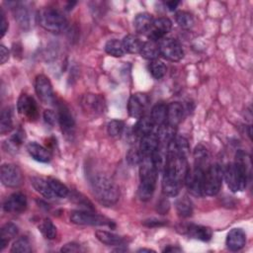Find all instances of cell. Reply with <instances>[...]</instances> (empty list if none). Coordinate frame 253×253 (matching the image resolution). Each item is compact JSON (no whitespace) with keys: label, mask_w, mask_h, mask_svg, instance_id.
<instances>
[{"label":"cell","mask_w":253,"mask_h":253,"mask_svg":"<svg viewBox=\"0 0 253 253\" xmlns=\"http://www.w3.org/2000/svg\"><path fill=\"white\" fill-rule=\"evenodd\" d=\"M39 230L45 238L49 240L54 239L56 237V227L49 219L42 220L39 225Z\"/></svg>","instance_id":"obj_38"},{"label":"cell","mask_w":253,"mask_h":253,"mask_svg":"<svg viewBox=\"0 0 253 253\" xmlns=\"http://www.w3.org/2000/svg\"><path fill=\"white\" fill-rule=\"evenodd\" d=\"M148 70L152 75V77H154L155 79H161L165 76L167 68L162 61L156 59V60H152L148 64Z\"/></svg>","instance_id":"obj_37"},{"label":"cell","mask_w":253,"mask_h":253,"mask_svg":"<svg viewBox=\"0 0 253 253\" xmlns=\"http://www.w3.org/2000/svg\"><path fill=\"white\" fill-rule=\"evenodd\" d=\"M17 111L21 116L31 121L36 120L38 118L37 103L33 97L26 93L20 95L17 102Z\"/></svg>","instance_id":"obj_11"},{"label":"cell","mask_w":253,"mask_h":253,"mask_svg":"<svg viewBox=\"0 0 253 253\" xmlns=\"http://www.w3.org/2000/svg\"><path fill=\"white\" fill-rule=\"evenodd\" d=\"M57 121L61 126L62 131L66 135L73 134L75 128V121L69 108L63 102L57 105Z\"/></svg>","instance_id":"obj_12"},{"label":"cell","mask_w":253,"mask_h":253,"mask_svg":"<svg viewBox=\"0 0 253 253\" xmlns=\"http://www.w3.org/2000/svg\"><path fill=\"white\" fill-rule=\"evenodd\" d=\"M176 210L177 212L180 216L182 217H189L193 213V204L191 200L187 197L184 196L176 201Z\"/></svg>","instance_id":"obj_33"},{"label":"cell","mask_w":253,"mask_h":253,"mask_svg":"<svg viewBox=\"0 0 253 253\" xmlns=\"http://www.w3.org/2000/svg\"><path fill=\"white\" fill-rule=\"evenodd\" d=\"M148 105L149 98L146 94L140 92L134 93L129 97L127 102L128 115L134 119H139L144 115Z\"/></svg>","instance_id":"obj_9"},{"label":"cell","mask_w":253,"mask_h":253,"mask_svg":"<svg viewBox=\"0 0 253 253\" xmlns=\"http://www.w3.org/2000/svg\"><path fill=\"white\" fill-rule=\"evenodd\" d=\"M185 115L184 107L179 102H172L167 105V120L166 123L177 126L183 120Z\"/></svg>","instance_id":"obj_20"},{"label":"cell","mask_w":253,"mask_h":253,"mask_svg":"<svg viewBox=\"0 0 253 253\" xmlns=\"http://www.w3.org/2000/svg\"><path fill=\"white\" fill-rule=\"evenodd\" d=\"M95 235L97 239L108 246H123L126 243V239L116 233L106 230H96Z\"/></svg>","instance_id":"obj_21"},{"label":"cell","mask_w":253,"mask_h":253,"mask_svg":"<svg viewBox=\"0 0 253 253\" xmlns=\"http://www.w3.org/2000/svg\"><path fill=\"white\" fill-rule=\"evenodd\" d=\"M9 55H10V53H9L8 48L5 45L1 44L0 45V61H1V64H4L9 59Z\"/></svg>","instance_id":"obj_46"},{"label":"cell","mask_w":253,"mask_h":253,"mask_svg":"<svg viewBox=\"0 0 253 253\" xmlns=\"http://www.w3.org/2000/svg\"><path fill=\"white\" fill-rule=\"evenodd\" d=\"M27 151L33 159L39 162L46 163L51 159L50 151L36 141H32L27 144Z\"/></svg>","instance_id":"obj_19"},{"label":"cell","mask_w":253,"mask_h":253,"mask_svg":"<svg viewBox=\"0 0 253 253\" xmlns=\"http://www.w3.org/2000/svg\"><path fill=\"white\" fill-rule=\"evenodd\" d=\"M139 165V179L140 183L138 186V197L141 201H149L155 191L158 169L152 161L151 156L142 157Z\"/></svg>","instance_id":"obj_1"},{"label":"cell","mask_w":253,"mask_h":253,"mask_svg":"<svg viewBox=\"0 0 253 253\" xmlns=\"http://www.w3.org/2000/svg\"><path fill=\"white\" fill-rule=\"evenodd\" d=\"M70 221L78 225H107L114 227L115 223L106 216L88 211H75L70 214Z\"/></svg>","instance_id":"obj_5"},{"label":"cell","mask_w":253,"mask_h":253,"mask_svg":"<svg viewBox=\"0 0 253 253\" xmlns=\"http://www.w3.org/2000/svg\"><path fill=\"white\" fill-rule=\"evenodd\" d=\"M153 17L151 14L148 13H139L135 16L133 20V27L138 34H145L149 32L152 23Z\"/></svg>","instance_id":"obj_24"},{"label":"cell","mask_w":253,"mask_h":253,"mask_svg":"<svg viewBox=\"0 0 253 253\" xmlns=\"http://www.w3.org/2000/svg\"><path fill=\"white\" fill-rule=\"evenodd\" d=\"M31 184L33 185L34 189L44 198L49 200L57 199L54 193L52 192L47 179L42 178V177H33L31 178Z\"/></svg>","instance_id":"obj_23"},{"label":"cell","mask_w":253,"mask_h":253,"mask_svg":"<svg viewBox=\"0 0 253 253\" xmlns=\"http://www.w3.org/2000/svg\"><path fill=\"white\" fill-rule=\"evenodd\" d=\"M175 20L177 24L183 29H190L194 25L193 16L186 11H178L175 14Z\"/></svg>","instance_id":"obj_39"},{"label":"cell","mask_w":253,"mask_h":253,"mask_svg":"<svg viewBox=\"0 0 253 253\" xmlns=\"http://www.w3.org/2000/svg\"><path fill=\"white\" fill-rule=\"evenodd\" d=\"M150 118L154 125L158 126L165 124L167 120V105L164 103H157L154 105L151 109Z\"/></svg>","instance_id":"obj_29"},{"label":"cell","mask_w":253,"mask_h":253,"mask_svg":"<svg viewBox=\"0 0 253 253\" xmlns=\"http://www.w3.org/2000/svg\"><path fill=\"white\" fill-rule=\"evenodd\" d=\"M82 107L84 111L93 114V115H98L104 112L105 108V103L102 97L99 95L95 94H87L83 96L82 101H81Z\"/></svg>","instance_id":"obj_15"},{"label":"cell","mask_w":253,"mask_h":253,"mask_svg":"<svg viewBox=\"0 0 253 253\" xmlns=\"http://www.w3.org/2000/svg\"><path fill=\"white\" fill-rule=\"evenodd\" d=\"M154 123L148 116H142L138 119L136 124L133 126V134L138 136H143L152 132L154 127Z\"/></svg>","instance_id":"obj_26"},{"label":"cell","mask_w":253,"mask_h":253,"mask_svg":"<svg viewBox=\"0 0 253 253\" xmlns=\"http://www.w3.org/2000/svg\"><path fill=\"white\" fill-rule=\"evenodd\" d=\"M15 19L23 29H29L31 27V13L24 6H16L14 10Z\"/></svg>","instance_id":"obj_31"},{"label":"cell","mask_w":253,"mask_h":253,"mask_svg":"<svg viewBox=\"0 0 253 253\" xmlns=\"http://www.w3.org/2000/svg\"><path fill=\"white\" fill-rule=\"evenodd\" d=\"M157 210H158V211H160L161 213L167 212L168 210H169V203H168V201L163 200V201H161L160 203H158V204H157Z\"/></svg>","instance_id":"obj_47"},{"label":"cell","mask_w":253,"mask_h":253,"mask_svg":"<svg viewBox=\"0 0 253 253\" xmlns=\"http://www.w3.org/2000/svg\"><path fill=\"white\" fill-rule=\"evenodd\" d=\"M124 47L126 52L128 53H139L140 49L142 47L143 42L140 41V39L134 35H127L126 36L122 41Z\"/></svg>","instance_id":"obj_30"},{"label":"cell","mask_w":253,"mask_h":253,"mask_svg":"<svg viewBox=\"0 0 253 253\" xmlns=\"http://www.w3.org/2000/svg\"><path fill=\"white\" fill-rule=\"evenodd\" d=\"M19 232V228L16 224L12 223V222H8L5 223L2 227H1V242H0V250L2 251L6 245L8 244V242L13 239L14 237L17 236Z\"/></svg>","instance_id":"obj_28"},{"label":"cell","mask_w":253,"mask_h":253,"mask_svg":"<svg viewBox=\"0 0 253 253\" xmlns=\"http://www.w3.org/2000/svg\"><path fill=\"white\" fill-rule=\"evenodd\" d=\"M159 147V140L156 133H148L141 136L139 143V152L142 157H149Z\"/></svg>","instance_id":"obj_17"},{"label":"cell","mask_w":253,"mask_h":253,"mask_svg":"<svg viewBox=\"0 0 253 253\" xmlns=\"http://www.w3.org/2000/svg\"><path fill=\"white\" fill-rule=\"evenodd\" d=\"M0 17H1V20H0V31H1V38H3L8 30V22L5 18V14L2 10H0Z\"/></svg>","instance_id":"obj_45"},{"label":"cell","mask_w":253,"mask_h":253,"mask_svg":"<svg viewBox=\"0 0 253 253\" xmlns=\"http://www.w3.org/2000/svg\"><path fill=\"white\" fill-rule=\"evenodd\" d=\"M27 198L21 192L11 194L3 203V210L6 212L19 214L23 212L27 208Z\"/></svg>","instance_id":"obj_13"},{"label":"cell","mask_w":253,"mask_h":253,"mask_svg":"<svg viewBox=\"0 0 253 253\" xmlns=\"http://www.w3.org/2000/svg\"><path fill=\"white\" fill-rule=\"evenodd\" d=\"M210 159H211V155L209 150L202 144L197 145L194 150V161H195L194 166L207 170L208 167L211 165Z\"/></svg>","instance_id":"obj_25"},{"label":"cell","mask_w":253,"mask_h":253,"mask_svg":"<svg viewBox=\"0 0 253 253\" xmlns=\"http://www.w3.org/2000/svg\"><path fill=\"white\" fill-rule=\"evenodd\" d=\"M92 191L97 201L103 206L115 205L120 197L118 185L104 174H97L91 180Z\"/></svg>","instance_id":"obj_2"},{"label":"cell","mask_w":253,"mask_h":253,"mask_svg":"<svg viewBox=\"0 0 253 253\" xmlns=\"http://www.w3.org/2000/svg\"><path fill=\"white\" fill-rule=\"evenodd\" d=\"M13 129V115L10 108H6L2 111L0 117V132L5 134Z\"/></svg>","instance_id":"obj_34"},{"label":"cell","mask_w":253,"mask_h":253,"mask_svg":"<svg viewBox=\"0 0 253 253\" xmlns=\"http://www.w3.org/2000/svg\"><path fill=\"white\" fill-rule=\"evenodd\" d=\"M10 251L12 253H30L32 251V245L27 236L19 237L11 246Z\"/></svg>","instance_id":"obj_36"},{"label":"cell","mask_w":253,"mask_h":253,"mask_svg":"<svg viewBox=\"0 0 253 253\" xmlns=\"http://www.w3.org/2000/svg\"><path fill=\"white\" fill-rule=\"evenodd\" d=\"M223 168L219 164H211L205 171L203 192L207 196H215L221 189Z\"/></svg>","instance_id":"obj_4"},{"label":"cell","mask_w":253,"mask_h":253,"mask_svg":"<svg viewBox=\"0 0 253 253\" xmlns=\"http://www.w3.org/2000/svg\"><path fill=\"white\" fill-rule=\"evenodd\" d=\"M61 252H66V253H72V252H81L83 251L82 247L80 244L76 243V242H69L64 244L61 248H60Z\"/></svg>","instance_id":"obj_42"},{"label":"cell","mask_w":253,"mask_h":253,"mask_svg":"<svg viewBox=\"0 0 253 253\" xmlns=\"http://www.w3.org/2000/svg\"><path fill=\"white\" fill-rule=\"evenodd\" d=\"M156 135L159 140V145L167 147L169 142L173 140L176 136V126L168 123H165L158 126Z\"/></svg>","instance_id":"obj_22"},{"label":"cell","mask_w":253,"mask_h":253,"mask_svg":"<svg viewBox=\"0 0 253 253\" xmlns=\"http://www.w3.org/2000/svg\"><path fill=\"white\" fill-rule=\"evenodd\" d=\"M163 252H180V251H182V249L181 248H179V247H176V246H167V247H165L163 250H162Z\"/></svg>","instance_id":"obj_49"},{"label":"cell","mask_w":253,"mask_h":253,"mask_svg":"<svg viewBox=\"0 0 253 253\" xmlns=\"http://www.w3.org/2000/svg\"><path fill=\"white\" fill-rule=\"evenodd\" d=\"M39 23L47 32L59 34L67 27V20L64 15L57 9L45 7L39 12Z\"/></svg>","instance_id":"obj_3"},{"label":"cell","mask_w":253,"mask_h":253,"mask_svg":"<svg viewBox=\"0 0 253 253\" xmlns=\"http://www.w3.org/2000/svg\"><path fill=\"white\" fill-rule=\"evenodd\" d=\"M35 90L39 99L44 104H51L54 101V93L49 79L42 74L36 77Z\"/></svg>","instance_id":"obj_10"},{"label":"cell","mask_w":253,"mask_h":253,"mask_svg":"<svg viewBox=\"0 0 253 253\" xmlns=\"http://www.w3.org/2000/svg\"><path fill=\"white\" fill-rule=\"evenodd\" d=\"M246 243V234L241 228H232L226 236L225 244L231 251H238L244 247Z\"/></svg>","instance_id":"obj_16"},{"label":"cell","mask_w":253,"mask_h":253,"mask_svg":"<svg viewBox=\"0 0 253 253\" xmlns=\"http://www.w3.org/2000/svg\"><path fill=\"white\" fill-rule=\"evenodd\" d=\"M183 232L192 238L202 241H209L212 236L211 228L198 224H187L183 226Z\"/></svg>","instance_id":"obj_18"},{"label":"cell","mask_w":253,"mask_h":253,"mask_svg":"<svg viewBox=\"0 0 253 253\" xmlns=\"http://www.w3.org/2000/svg\"><path fill=\"white\" fill-rule=\"evenodd\" d=\"M142 223L147 226V227H157V226H162V225H165L167 223L166 220H163V219H158V218H154V217H151V218H148V219H145L142 221Z\"/></svg>","instance_id":"obj_44"},{"label":"cell","mask_w":253,"mask_h":253,"mask_svg":"<svg viewBox=\"0 0 253 253\" xmlns=\"http://www.w3.org/2000/svg\"><path fill=\"white\" fill-rule=\"evenodd\" d=\"M205 171L202 168L194 166L193 169H189L186 178H185V184L187 185V188L189 192L197 197L204 196L203 192V186H204V176Z\"/></svg>","instance_id":"obj_8"},{"label":"cell","mask_w":253,"mask_h":253,"mask_svg":"<svg viewBox=\"0 0 253 253\" xmlns=\"http://www.w3.org/2000/svg\"><path fill=\"white\" fill-rule=\"evenodd\" d=\"M43 120L45 122V124H47L48 126H54L56 120H57V116L56 114L52 111V110H44L43 112Z\"/></svg>","instance_id":"obj_43"},{"label":"cell","mask_w":253,"mask_h":253,"mask_svg":"<svg viewBox=\"0 0 253 253\" xmlns=\"http://www.w3.org/2000/svg\"><path fill=\"white\" fill-rule=\"evenodd\" d=\"M179 4H180V2H178V1H167V2H165V5L167 6V8L170 11H174Z\"/></svg>","instance_id":"obj_48"},{"label":"cell","mask_w":253,"mask_h":253,"mask_svg":"<svg viewBox=\"0 0 253 253\" xmlns=\"http://www.w3.org/2000/svg\"><path fill=\"white\" fill-rule=\"evenodd\" d=\"M137 252H155V251L152 249H148V248H141V249H138Z\"/></svg>","instance_id":"obj_50"},{"label":"cell","mask_w":253,"mask_h":253,"mask_svg":"<svg viewBox=\"0 0 253 253\" xmlns=\"http://www.w3.org/2000/svg\"><path fill=\"white\" fill-rule=\"evenodd\" d=\"M160 54L170 61H179L184 56V50L181 43L173 38L164 37L158 42Z\"/></svg>","instance_id":"obj_6"},{"label":"cell","mask_w":253,"mask_h":253,"mask_svg":"<svg viewBox=\"0 0 253 253\" xmlns=\"http://www.w3.org/2000/svg\"><path fill=\"white\" fill-rule=\"evenodd\" d=\"M126 160L131 165L139 164L141 161V155L139 150L136 149H130L126 154Z\"/></svg>","instance_id":"obj_41"},{"label":"cell","mask_w":253,"mask_h":253,"mask_svg":"<svg viewBox=\"0 0 253 253\" xmlns=\"http://www.w3.org/2000/svg\"><path fill=\"white\" fill-rule=\"evenodd\" d=\"M172 29V22L166 17H160L153 20L152 26L148 32V39L159 42Z\"/></svg>","instance_id":"obj_14"},{"label":"cell","mask_w":253,"mask_h":253,"mask_svg":"<svg viewBox=\"0 0 253 253\" xmlns=\"http://www.w3.org/2000/svg\"><path fill=\"white\" fill-rule=\"evenodd\" d=\"M0 178L2 184L9 188H17L23 184L21 169L12 163H5L1 166Z\"/></svg>","instance_id":"obj_7"},{"label":"cell","mask_w":253,"mask_h":253,"mask_svg":"<svg viewBox=\"0 0 253 253\" xmlns=\"http://www.w3.org/2000/svg\"><path fill=\"white\" fill-rule=\"evenodd\" d=\"M141 56L148 60H156L157 57L160 55V49L158 42L148 40L147 42H143L142 47L140 49Z\"/></svg>","instance_id":"obj_27"},{"label":"cell","mask_w":253,"mask_h":253,"mask_svg":"<svg viewBox=\"0 0 253 253\" xmlns=\"http://www.w3.org/2000/svg\"><path fill=\"white\" fill-rule=\"evenodd\" d=\"M125 129V123L121 120H112L107 125V132L112 137H120Z\"/></svg>","instance_id":"obj_40"},{"label":"cell","mask_w":253,"mask_h":253,"mask_svg":"<svg viewBox=\"0 0 253 253\" xmlns=\"http://www.w3.org/2000/svg\"><path fill=\"white\" fill-rule=\"evenodd\" d=\"M105 51L114 56V57H122L125 55V53L126 52L125 47H124V44L121 41L119 40H116V39H113V40H109L106 44H105Z\"/></svg>","instance_id":"obj_32"},{"label":"cell","mask_w":253,"mask_h":253,"mask_svg":"<svg viewBox=\"0 0 253 253\" xmlns=\"http://www.w3.org/2000/svg\"><path fill=\"white\" fill-rule=\"evenodd\" d=\"M47 181L50 185V188H51L52 192L54 193V195L57 199L66 198V197L69 196V194H70L69 189L63 183H61L59 180H57L55 178H52V177H48Z\"/></svg>","instance_id":"obj_35"}]
</instances>
